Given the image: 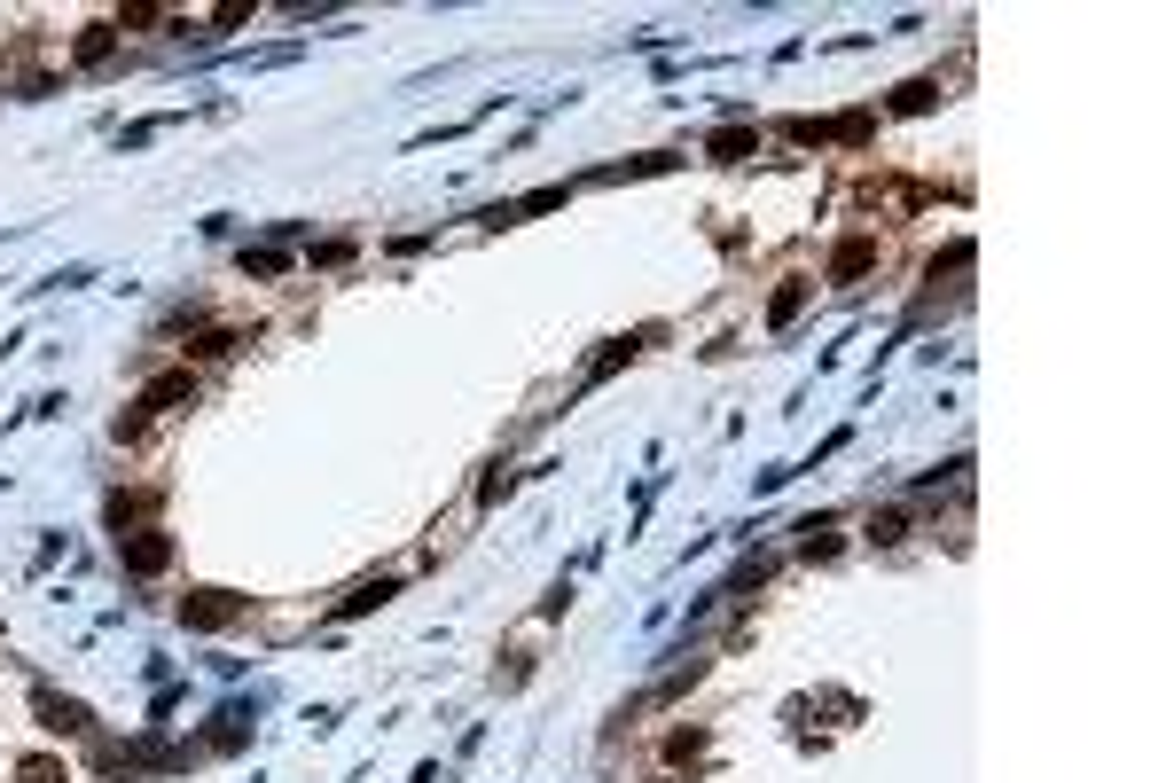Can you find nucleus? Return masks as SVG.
I'll return each mask as SVG.
<instances>
[{"instance_id":"nucleus-1","label":"nucleus","mask_w":1174,"mask_h":783,"mask_svg":"<svg viewBox=\"0 0 1174 783\" xmlns=\"http://www.w3.org/2000/svg\"><path fill=\"white\" fill-rule=\"evenodd\" d=\"M126 564H134V572H157V564H165V533H134V541H126Z\"/></svg>"},{"instance_id":"nucleus-3","label":"nucleus","mask_w":1174,"mask_h":783,"mask_svg":"<svg viewBox=\"0 0 1174 783\" xmlns=\"http://www.w3.org/2000/svg\"><path fill=\"white\" fill-rule=\"evenodd\" d=\"M869 259H877V243H846V251H838V267H830V275L846 282V275H861V267H869Z\"/></svg>"},{"instance_id":"nucleus-4","label":"nucleus","mask_w":1174,"mask_h":783,"mask_svg":"<svg viewBox=\"0 0 1174 783\" xmlns=\"http://www.w3.org/2000/svg\"><path fill=\"white\" fill-rule=\"evenodd\" d=\"M24 783H63V768L55 760H24Z\"/></svg>"},{"instance_id":"nucleus-2","label":"nucleus","mask_w":1174,"mask_h":783,"mask_svg":"<svg viewBox=\"0 0 1174 783\" xmlns=\"http://www.w3.org/2000/svg\"><path fill=\"white\" fill-rule=\"evenodd\" d=\"M181 619H196V627H220V619H235V603H220V596H196V603H181Z\"/></svg>"}]
</instances>
